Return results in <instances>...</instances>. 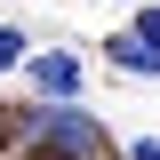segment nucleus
Here are the masks:
<instances>
[{
	"label": "nucleus",
	"instance_id": "f257e3e1",
	"mask_svg": "<svg viewBox=\"0 0 160 160\" xmlns=\"http://www.w3.org/2000/svg\"><path fill=\"white\" fill-rule=\"evenodd\" d=\"M32 128H40V144H48L56 160H96V152H104V120H88L72 96L40 104V112H32Z\"/></svg>",
	"mask_w": 160,
	"mask_h": 160
},
{
	"label": "nucleus",
	"instance_id": "f03ea898",
	"mask_svg": "<svg viewBox=\"0 0 160 160\" xmlns=\"http://www.w3.org/2000/svg\"><path fill=\"white\" fill-rule=\"evenodd\" d=\"M24 72L40 80V96H80V56L72 48H40V56H24Z\"/></svg>",
	"mask_w": 160,
	"mask_h": 160
},
{
	"label": "nucleus",
	"instance_id": "7ed1b4c3",
	"mask_svg": "<svg viewBox=\"0 0 160 160\" xmlns=\"http://www.w3.org/2000/svg\"><path fill=\"white\" fill-rule=\"evenodd\" d=\"M104 56L120 64V72H136V80H160V48L144 32H120V40H104Z\"/></svg>",
	"mask_w": 160,
	"mask_h": 160
},
{
	"label": "nucleus",
	"instance_id": "20e7f679",
	"mask_svg": "<svg viewBox=\"0 0 160 160\" xmlns=\"http://www.w3.org/2000/svg\"><path fill=\"white\" fill-rule=\"evenodd\" d=\"M8 64H24V32H8V24H0V72H8Z\"/></svg>",
	"mask_w": 160,
	"mask_h": 160
},
{
	"label": "nucleus",
	"instance_id": "39448f33",
	"mask_svg": "<svg viewBox=\"0 0 160 160\" xmlns=\"http://www.w3.org/2000/svg\"><path fill=\"white\" fill-rule=\"evenodd\" d=\"M136 32H144V40L160 48V0H144V16H136Z\"/></svg>",
	"mask_w": 160,
	"mask_h": 160
},
{
	"label": "nucleus",
	"instance_id": "423d86ee",
	"mask_svg": "<svg viewBox=\"0 0 160 160\" xmlns=\"http://www.w3.org/2000/svg\"><path fill=\"white\" fill-rule=\"evenodd\" d=\"M136 160H160V144H152V136H144V144H136Z\"/></svg>",
	"mask_w": 160,
	"mask_h": 160
}]
</instances>
